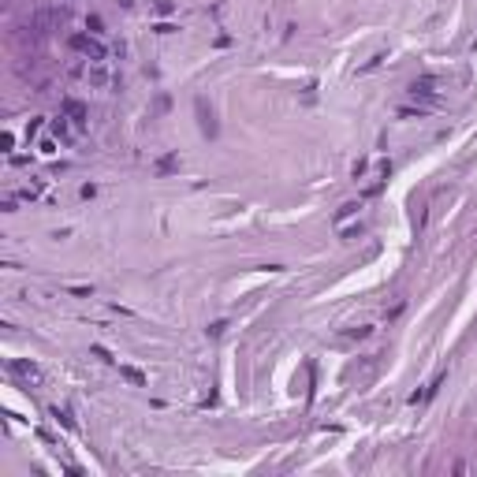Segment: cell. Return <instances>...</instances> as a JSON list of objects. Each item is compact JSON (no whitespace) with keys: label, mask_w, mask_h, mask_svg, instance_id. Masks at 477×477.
Instances as JSON below:
<instances>
[{"label":"cell","mask_w":477,"mask_h":477,"mask_svg":"<svg viewBox=\"0 0 477 477\" xmlns=\"http://www.w3.org/2000/svg\"><path fill=\"white\" fill-rule=\"evenodd\" d=\"M71 49H75V53H83L89 64H97V60H108V49L97 42V37H86V34H71Z\"/></svg>","instance_id":"cell-1"},{"label":"cell","mask_w":477,"mask_h":477,"mask_svg":"<svg viewBox=\"0 0 477 477\" xmlns=\"http://www.w3.org/2000/svg\"><path fill=\"white\" fill-rule=\"evenodd\" d=\"M12 373H15V376H23V381H30V384H42V370H37V365L12 362Z\"/></svg>","instance_id":"cell-2"},{"label":"cell","mask_w":477,"mask_h":477,"mask_svg":"<svg viewBox=\"0 0 477 477\" xmlns=\"http://www.w3.org/2000/svg\"><path fill=\"white\" fill-rule=\"evenodd\" d=\"M64 116L71 119V123L78 127V131H83V127H86V108L78 105V101H64Z\"/></svg>","instance_id":"cell-3"},{"label":"cell","mask_w":477,"mask_h":477,"mask_svg":"<svg viewBox=\"0 0 477 477\" xmlns=\"http://www.w3.org/2000/svg\"><path fill=\"white\" fill-rule=\"evenodd\" d=\"M89 86H108V67H105V60H97V64L89 67Z\"/></svg>","instance_id":"cell-4"}]
</instances>
